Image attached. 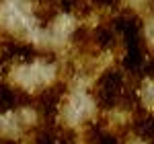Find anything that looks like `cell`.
Instances as JSON below:
<instances>
[{"label":"cell","instance_id":"cell-3","mask_svg":"<svg viewBox=\"0 0 154 144\" xmlns=\"http://www.w3.org/2000/svg\"><path fill=\"white\" fill-rule=\"evenodd\" d=\"M146 8H148V12L154 17V0H146Z\"/></svg>","mask_w":154,"mask_h":144},{"label":"cell","instance_id":"cell-1","mask_svg":"<svg viewBox=\"0 0 154 144\" xmlns=\"http://www.w3.org/2000/svg\"><path fill=\"white\" fill-rule=\"evenodd\" d=\"M128 84L125 72L121 68H107L101 72V76L95 80L91 89V97L101 109H115L119 105V97Z\"/></svg>","mask_w":154,"mask_h":144},{"label":"cell","instance_id":"cell-2","mask_svg":"<svg viewBox=\"0 0 154 144\" xmlns=\"http://www.w3.org/2000/svg\"><path fill=\"white\" fill-rule=\"evenodd\" d=\"M54 142L56 144H78V134L68 126L54 124Z\"/></svg>","mask_w":154,"mask_h":144}]
</instances>
